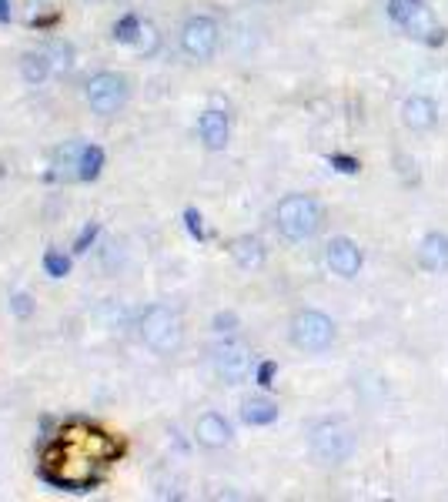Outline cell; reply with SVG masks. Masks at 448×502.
<instances>
[{
  "label": "cell",
  "instance_id": "obj_3",
  "mask_svg": "<svg viewBox=\"0 0 448 502\" xmlns=\"http://www.w3.org/2000/svg\"><path fill=\"white\" fill-rule=\"evenodd\" d=\"M138 331H141V342L148 345L154 355H161V359L181 352L184 321H181V315L174 309H168V305H148V309L141 311Z\"/></svg>",
  "mask_w": 448,
  "mask_h": 502
},
{
  "label": "cell",
  "instance_id": "obj_8",
  "mask_svg": "<svg viewBox=\"0 0 448 502\" xmlns=\"http://www.w3.org/2000/svg\"><path fill=\"white\" fill-rule=\"evenodd\" d=\"M388 17L415 41L425 44H442L445 41V31L438 27L435 14L428 11V4L422 0H388Z\"/></svg>",
  "mask_w": 448,
  "mask_h": 502
},
{
  "label": "cell",
  "instance_id": "obj_2",
  "mask_svg": "<svg viewBox=\"0 0 448 502\" xmlns=\"http://www.w3.org/2000/svg\"><path fill=\"white\" fill-rule=\"evenodd\" d=\"M275 225L281 231V238L301 245V241H311L321 231V225H325V208L311 194H288V198L278 202Z\"/></svg>",
  "mask_w": 448,
  "mask_h": 502
},
{
  "label": "cell",
  "instance_id": "obj_10",
  "mask_svg": "<svg viewBox=\"0 0 448 502\" xmlns=\"http://www.w3.org/2000/svg\"><path fill=\"white\" fill-rule=\"evenodd\" d=\"M325 265L331 268V275L345 278V281H352L365 265V255L362 248L355 245L352 238H331L328 248H325Z\"/></svg>",
  "mask_w": 448,
  "mask_h": 502
},
{
  "label": "cell",
  "instance_id": "obj_7",
  "mask_svg": "<svg viewBox=\"0 0 448 502\" xmlns=\"http://www.w3.org/2000/svg\"><path fill=\"white\" fill-rule=\"evenodd\" d=\"M128 97H131L128 77L114 74V71H101V74L91 77L84 87L87 107H91L94 114H101V118H114V114H121L124 104H128Z\"/></svg>",
  "mask_w": 448,
  "mask_h": 502
},
{
  "label": "cell",
  "instance_id": "obj_15",
  "mask_svg": "<svg viewBox=\"0 0 448 502\" xmlns=\"http://www.w3.org/2000/svg\"><path fill=\"white\" fill-rule=\"evenodd\" d=\"M231 258H235V265L241 268V271H258V268L265 265V241L255 235H241L231 241Z\"/></svg>",
  "mask_w": 448,
  "mask_h": 502
},
{
  "label": "cell",
  "instance_id": "obj_5",
  "mask_svg": "<svg viewBox=\"0 0 448 502\" xmlns=\"http://www.w3.org/2000/svg\"><path fill=\"white\" fill-rule=\"evenodd\" d=\"M211 365L221 382L241 385L255 372V355H251V345L245 339H238L235 331H228V335H221L211 345Z\"/></svg>",
  "mask_w": 448,
  "mask_h": 502
},
{
  "label": "cell",
  "instance_id": "obj_11",
  "mask_svg": "<svg viewBox=\"0 0 448 502\" xmlns=\"http://www.w3.org/2000/svg\"><path fill=\"white\" fill-rule=\"evenodd\" d=\"M402 124L415 134H428L438 128V104L428 94H412L402 104Z\"/></svg>",
  "mask_w": 448,
  "mask_h": 502
},
{
  "label": "cell",
  "instance_id": "obj_14",
  "mask_svg": "<svg viewBox=\"0 0 448 502\" xmlns=\"http://www.w3.org/2000/svg\"><path fill=\"white\" fill-rule=\"evenodd\" d=\"M198 134H201L208 151H224L228 148V138H231L228 114H224V111H204L201 121H198Z\"/></svg>",
  "mask_w": 448,
  "mask_h": 502
},
{
  "label": "cell",
  "instance_id": "obj_17",
  "mask_svg": "<svg viewBox=\"0 0 448 502\" xmlns=\"http://www.w3.org/2000/svg\"><path fill=\"white\" fill-rule=\"evenodd\" d=\"M21 74H24V81H27V84H44V81H47V77L54 74L51 54H47V51H31V54H24Z\"/></svg>",
  "mask_w": 448,
  "mask_h": 502
},
{
  "label": "cell",
  "instance_id": "obj_6",
  "mask_svg": "<svg viewBox=\"0 0 448 502\" xmlns=\"http://www.w3.org/2000/svg\"><path fill=\"white\" fill-rule=\"evenodd\" d=\"M288 339L295 349L308 355H318V352H328L335 339H338V325L331 321V315L318 309H305L298 311L288 325Z\"/></svg>",
  "mask_w": 448,
  "mask_h": 502
},
{
  "label": "cell",
  "instance_id": "obj_21",
  "mask_svg": "<svg viewBox=\"0 0 448 502\" xmlns=\"http://www.w3.org/2000/svg\"><path fill=\"white\" fill-rule=\"evenodd\" d=\"M67 258L64 255H57V251H51V255H47V271H51L54 278H61V275H67Z\"/></svg>",
  "mask_w": 448,
  "mask_h": 502
},
{
  "label": "cell",
  "instance_id": "obj_18",
  "mask_svg": "<svg viewBox=\"0 0 448 502\" xmlns=\"http://www.w3.org/2000/svg\"><path fill=\"white\" fill-rule=\"evenodd\" d=\"M47 54H51V64H54V74H67L71 67H74V47L64 41H54L51 47H47Z\"/></svg>",
  "mask_w": 448,
  "mask_h": 502
},
{
  "label": "cell",
  "instance_id": "obj_4",
  "mask_svg": "<svg viewBox=\"0 0 448 502\" xmlns=\"http://www.w3.org/2000/svg\"><path fill=\"white\" fill-rule=\"evenodd\" d=\"M355 428L345 418H318L308 428V452L321 466H345L355 456Z\"/></svg>",
  "mask_w": 448,
  "mask_h": 502
},
{
  "label": "cell",
  "instance_id": "obj_19",
  "mask_svg": "<svg viewBox=\"0 0 448 502\" xmlns=\"http://www.w3.org/2000/svg\"><path fill=\"white\" fill-rule=\"evenodd\" d=\"M138 47L144 54H154L161 47V34L154 24H141V31H138Z\"/></svg>",
  "mask_w": 448,
  "mask_h": 502
},
{
  "label": "cell",
  "instance_id": "obj_22",
  "mask_svg": "<svg viewBox=\"0 0 448 502\" xmlns=\"http://www.w3.org/2000/svg\"><path fill=\"white\" fill-rule=\"evenodd\" d=\"M235 325H238V319L231 315V311H224V315H218V319H214V329L221 331V335H228V331H235Z\"/></svg>",
  "mask_w": 448,
  "mask_h": 502
},
{
  "label": "cell",
  "instance_id": "obj_1",
  "mask_svg": "<svg viewBox=\"0 0 448 502\" xmlns=\"http://www.w3.org/2000/svg\"><path fill=\"white\" fill-rule=\"evenodd\" d=\"M114 456H118V442L107 432L87 422H71L51 438L44 452V476L61 489H91L114 462Z\"/></svg>",
  "mask_w": 448,
  "mask_h": 502
},
{
  "label": "cell",
  "instance_id": "obj_9",
  "mask_svg": "<svg viewBox=\"0 0 448 502\" xmlns=\"http://www.w3.org/2000/svg\"><path fill=\"white\" fill-rule=\"evenodd\" d=\"M218 44H221V27L214 17L208 14H194L188 17L181 27V51L184 57H191L198 64H208L214 54H218Z\"/></svg>",
  "mask_w": 448,
  "mask_h": 502
},
{
  "label": "cell",
  "instance_id": "obj_16",
  "mask_svg": "<svg viewBox=\"0 0 448 502\" xmlns=\"http://www.w3.org/2000/svg\"><path fill=\"white\" fill-rule=\"evenodd\" d=\"M278 402L268 396H251L241 402V418H245L248 426H271V422H278Z\"/></svg>",
  "mask_w": 448,
  "mask_h": 502
},
{
  "label": "cell",
  "instance_id": "obj_20",
  "mask_svg": "<svg viewBox=\"0 0 448 502\" xmlns=\"http://www.w3.org/2000/svg\"><path fill=\"white\" fill-rule=\"evenodd\" d=\"M101 161H104L101 148H84V158H81V178H94V174L101 172Z\"/></svg>",
  "mask_w": 448,
  "mask_h": 502
},
{
  "label": "cell",
  "instance_id": "obj_12",
  "mask_svg": "<svg viewBox=\"0 0 448 502\" xmlns=\"http://www.w3.org/2000/svg\"><path fill=\"white\" fill-rule=\"evenodd\" d=\"M194 436H198V446H204V449H224L235 432H231V422L221 412H204L194 426Z\"/></svg>",
  "mask_w": 448,
  "mask_h": 502
},
{
  "label": "cell",
  "instance_id": "obj_13",
  "mask_svg": "<svg viewBox=\"0 0 448 502\" xmlns=\"http://www.w3.org/2000/svg\"><path fill=\"white\" fill-rule=\"evenodd\" d=\"M415 258L425 271L442 275V271L448 268V235H442V231H428V235L418 241Z\"/></svg>",
  "mask_w": 448,
  "mask_h": 502
}]
</instances>
